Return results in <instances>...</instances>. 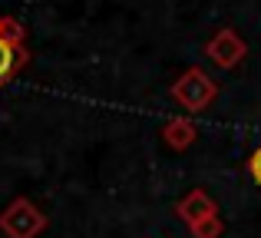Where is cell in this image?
I'll use <instances>...</instances> for the list:
<instances>
[{
  "label": "cell",
  "mask_w": 261,
  "mask_h": 238,
  "mask_svg": "<svg viewBox=\"0 0 261 238\" xmlns=\"http://www.w3.org/2000/svg\"><path fill=\"white\" fill-rule=\"evenodd\" d=\"M215 96H218V83L202 70V66H189V70L172 83V99L189 113L208 110V106L215 103Z\"/></svg>",
  "instance_id": "obj_1"
},
{
  "label": "cell",
  "mask_w": 261,
  "mask_h": 238,
  "mask_svg": "<svg viewBox=\"0 0 261 238\" xmlns=\"http://www.w3.org/2000/svg\"><path fill=\"white\" fill-rule=\"evenodd\" d=\"M46 228V215L30 199H13L0 215V232L7 238H37Z\"/></svg>",
  "instance_id": "obj_2"
},
{
  "label": "cell",
  "mask_w": 261,
  "mask_h": 238,
  "mask_svg": "<svg viewBox=\"0 0 261 238\" xmlns=\"http://www.w3.org/2000/svg\"><path fill=\"white\" fill-rule=\"evenodd\" d=\"M205 53H208V60L218 66V70H235V66L245 60L248 46H245V40L238 37V33L231 30V27H222V30H218L215 37L208 40Z\"/></svg>",
  "instance_id": "obj_3"
},
{
  "label": "cell",
  "mask_w": 261,
  "mask_h": 238,
  "mask_svg": "<svg viewBox=\"0 0 261 238\" xmlns=\"http://www.w3.org/2000/svg\"><path fill=\"white\" fill-rule=\"evenodd\" d=\"M175 212H178V219H182L189 228H195L198 222L215 219V215H218V205L202 192V189H195V192H189V195H185V199L175 205Z\"/></svg>",
  "instance_id": "obj_4"
},
{
  "label": "cell",
  "mask_w": 261,
  "mask_h": 238,
  "mask_svg": "<svg viewBox=\"0 0 261 238\" xmlns=\"http://www.w3.org/2000/svg\"><path fill=\"white\" fill-rule=\"evenodd\" d=\"M27 63H30L27 46H13V43H7V40H0V90H4Z\"/></svg>",
  "instance_id": "obj_5"
},
{
  "label": "cell",
  "mask_w": 261,
  "mask_h": 238,
  "mask_svg": "<svg viewBox=\"0 0 261 238\" xmlns=\"http://www.w3.org/2000/svg\"><path fill=\"white\" fill-rule=\"evenodd\" d=\"M162 139L169 142L172 149H189L195 142V122L189 116H172L162 126Z\"/></svg>",
  "instance_id": "obj_6"
},
{
  "label": "cell",
  "mask_w": 261,
  "mask_h": 238,
  "mask_svg": "<svg viewBox=\"0 0 261 238\" xmlns=\"http://www.w3.org/2000/svg\"><path fill=\"white\" fill-rule=\"evenodd\" d=\"M23 37H27V30L13 17H0V40H7L13 46H23Z\"/></svg>",
  "instance_id": "obj_7"
},
{
  "label": "cell",
  "mask_w": 261,
  "mask_h": 238,
  "mask_svg": "<svg viewBox=\"0 0 261 238\" xmlns=\"http://www.w3.org/2000/svg\"><path fill=\"white\" fill-rule=\"evenodd\" d=\"M222 232H225V225H222V219H205V222H198L195 228H192V235L195 238H222Z\"/></svg>",
  "instance_id": "obj_8"
},
{
  "label": "cell",
  "mask_w": 261,
  "mask_h": 238,
  "mask_svg": "<svg viewBox=\"0 0 261 238\" xmlns=\"http://www.w3.org/2000/svg\"><path fill=\"white\" fill-rule=\"evenodd\" d=\"M248 172H251V179L261 186V146L251 152V159H248Z\"/></svg>",
  "instance_id": "obj_9"
}]
</instances>
